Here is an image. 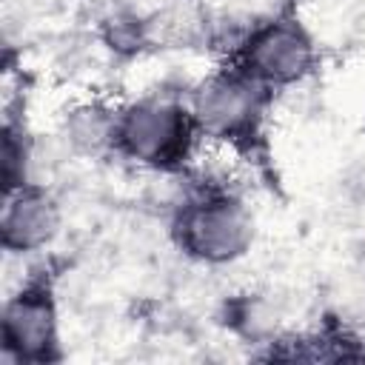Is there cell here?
I'll use <instances>...</instances> for the list:
<instances>
[{
	"instance_id": "obj_1",
	"label": "cell",
	"mask_w": 365,
	"mask_h": 365,
	"mask_svg": "<svg viewBox=\"0 0 365 365\" xmlns=\"http://www.w3.org/2000/svg\"><path fill=\"white\" fill-rule=\"evenodd\" d=\"M268 88L240 71H222L208 77L191 100V117L208 140H220L228 145H240L242 140L257 137Z\"/></svg>"
},
{
	"instance_id": "obj_2",
	"label": "cell",
	"mask_w": 365,
	"mask_h": 365,
	"mask_svg": "<svg viewBox=\"0 0 365 365\" xmlns=\"http://www.w3.org/2000/svg\"><path fill=\"white\" fill-rule=\"evenodd\" d=\"M194 117L168 100H143L117 117L114 145L137 163L171 168L191 154Z\"/></svg>"
},
{
	"instance_id": "obj_3",
	"label": "cell",
	"mask_w": 365,
	"mask_h": 365,
	"mask_svg": "<svg viewBox=\"0 0 365 365\" xmlns=\"http://www.w3.org/2000/svg\"><path fill=\"white\" fill-rule=\"evenodd\" d=\"M180 245L205 262H231L254 240V217L234 197H211L188 205L177 222Z\"/></svg>"
},
{
	"instance_id": "obj_4",
	"label": "cell",
	"mask_w": 365,
	"mask_h": 365,
	"mask_svg": "<svg viewBox=\"0 0 365 365\" xmlns=\"http://www.w3.org/2000/svg\"><path fill=\"white\" fill-rule=\"evenodd\" d=\"M314 66V43L297 20H277L259 29L245 51L242 71L265 88L291 86L302 80Z\"/></svg>"
},
{
	"instance_id": "obj_5",
	"label": "cell",
	"mask_w": 365,
	"mask_h": 365,
	"mask_svg": "<svg viewBox=\"0 0 365 365\" xmlns=\"http://www.w3.org/2000/svg\"><path fill=\"white\" fill-rule=\"evenodd\" d=\"M3 348L20 362H48L57 356V314L46 288L29 285L6 302Z\"/></svg>"
},
{
	"instance_id": "obj_6",
	"label": "cell",
	"mask_w": 365,
	"mask_h": 365,
	"mask_svg": "<svg viewBox=\"0 0 365 365\" xmlns=\"http://www.w3.org/2000/svg\"><path fill=\"white\" fill-rule=\"evenodd\" d=\"M60 228V211L54 200L34 185H17L6 191L0 234L9 251H37Z\"/></svg>"
},
{
	"instance_id": "obj_7",
	"label": "cell",
	"mask_w": 365,
	"mask_h": 365,
	"mask_svg": "<svg viewBox=\"0 0 365 365\" xmlns=\"http://www.w3.org/2000/svg\"><path fill=\"white\" fill-rule=\"evenodd\" d=\"M202 31V17L194 6V0H177L160 11H154V17L145 20L143 34L151 43H163V46H182L197 40Z\"/></svg>"
},
{
	"instance_id": "obj_8",
	"label": "cell",
	"mask_w": 365,
	"mask_h": 365,
	"mask_svg": "<svg viewBox=\"0 0 365 365\" xmlns=\"http://www.w3.org/2000/svg\"><path fill=\"white\" fill-rule=\"evenodd\" d=\"M68 137L80 151L97 154L106 145H114L117 140V117L108 114L100 106H83L74 111L68 123Z\"/></svg>"
}]
</instances>
